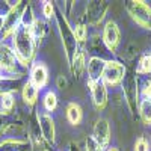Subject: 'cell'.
<instances>
[{"mask_svg":"<svg viewBox=\"0 0 151 151\" xmlns=\"http://www.w3.org/2000/svg\"><path fill=\"white\" fill-rule=\"evenodd\" d=\"M12 47L23 65H29L35 56V40L30 33V29L20 26L12 35Z\"/></svg>","mask_w":151,"mask_h":151,"instance_id":"1","label":"cell"},{"mask_svg":"<svg viewBox=\"0 0 151 151\" xmlns=\"http://www.w3.org/2000/svg\"><path fill=\"white\" fill-rule=\"evenodd\" d=\"M20 65L23 64L17 58L14 48H11L6 44H0V70L3 73H11L15 74L17 77H21L23 70L20 68Z\"/></svg>","mask_w":151,"mask_h":151,"instance_id":"2","label":"cell"},{"mask_svg":"<svg viewBox=\"0 0 151 151\" xmlns=\"http://www.w3.org/2000/svg\"><path fill=\"white\" fill-rule=\"evenodd\" d=\"M56 20H58L59 32H60V36H62V44H64V48L67 52V58L71 62L73 56L77 52V40H76V36H74V30L70 27L68 21L65 20V17L62 14H58Z\"/></svg>","mask_w":151,"mask_h":151,"instance_id":"3","label":"cell"},{"mask_svg":"<svg viewBox=\"0 0 151 151\" xmlns=\"http://www.w3.org/2000/svg\"><path fill=\"white\" fill-rule=\"evenodd\" d=\"M125 8H127L132 18L139 24V26L151 30V8L145 2H141V0L127 2L125 3Z\"/></svg>","mask_w":151,"mask_h":151,"instance_id":"4","label":"cell"},{"mask_svg":"<svg viewBox=\"0 0 151 151\" xmlns=\"http://www.w3.org/2000/svg\"><path fill=\"white\" fill-rule=\"evenodd\" d=\"M21 15H23V9H21L20 2H17V5L12 6L11 11L2 20V29H0V36H2V40L8 38L9 35H14V32L20 27Z\"/></svg>","mask_w":151,"mask_h":151,"instance_id":"5","label":"cell"},{"mask_svg":"<svg viewBox=\"0 0 151 151\" xmlns=\"http://www.w3.org/2000/svg\"><path fill=\"white\" fill-rule=\"evenodd\" d=\"M125 76V68L122 64L116 60H109L106 62L104 70H103V76H101V80L110 86H116L119 82H122Z\"/></svg>","mask_w":151,"mask_h":151,"instance_id":"6","label":"cell"},{"mask_svg":"<svg viewBox=\"0 0 151 151\" xmlns=\"http://www.w3.org/2000/svg\"><path fill=\"white\" fill-rule=\"evenodd\" d=\"M122 89H124V95H125V100H127L130 110L134 113L137 110V80L133 73H129L124 76Z\"/></svg>","mask_w":151,"mask_h":151,"instance_id":"7","label":"cell"},{"mask_svg":"<svg viewBox=\"0 0 151 151\" xmlns=\"http://www.w3.org/2000/svg\"><path fill=\"white\" fill-rule=\"evenodd\" d=\"M119 38H121V33H119L116 23L115 21H107L106 26H104V30H103V41L112 53L116 52L118 44H119Z\"/></svg>","mask_w":151,"mask_h":151,"instance_id":"8","label":"cell"},{"mask_svg":"<svg viewBox=\"0 0 151 151\" xmlns=\"http://www.w3.org/2000/svg\"><path fill=\"white\" fill-rule=\"evenodd\" d=\"M94 141L98 144L100 148H106L109 145L110 141V125L109 121L104 118H100L95 122V127H94Z\"/></svg>","mask_w":151,"mask_h":151,"instance_id":"9","label":"cell"},{"mask_svg":"<svg viewBox=\"0 0 151 151\" xmlns=\"http://www.w3.org/2000/svg\"><path fill=\"white\" fill-rule=\"evenodd\" d=\"M38 125L41 129V133H42V137L48 142V144H53L55 139H56V132H55V121L53 118L48 115L47 112H41L38 115Z\"/></svg>","mask_w":151,"mask_h":151,"instance_id":"10","label":"cell"},{"mask_svg":"<svg viewBox=\"0 0 151 151\" xmlns=\"http://www.w3.org/2000/svg\"><path fill=\"white\" fill-rule=\"evenodd\" d=\"M88 86L92 91V101L97 109H104L107 103V89L103 80H97V82H88Z\"/></svg>","mask_w":151,"mask_h":151,"instance_id":"11","label":"cell"},{"mask_svg":"<svg viewBox=\"0 0 151 151\" xmlns=\"http://www.w3.org/2000/svg\"><path fill=\"white\" fill-rule=\"evenodd\" d=\"M107 11V3L106 2H91L86 8V20L89 24H97L101 21L106 15Z\"/></svg>","mask_w":151,"mask_h":151,"instance_id":"12","label":"cell"},{"mask_svg":"<svg viewBox=\"0 0 151 151\" xmlns=\"http://www.w3.org/2000/svg\"><path fill=\"white\" fill-rule=\"evenodd\" d=\"M48 79V73H47V67L42 62H36L33 65L32 71H30V82L36 86V88H44Z\"/></svg>","mask_w":151,"mask_h":151,"instance_id":"13","label":"cell"},{"mask_svg":"<svg viewBox=\"0 0 151 151\" xmlns=\"http://www.w3.org/2000/svg\"><path fill=\"white\" fill-rule=\"evenodd\" d=\"M104 65H106V62L103 59L97 58V56L89 59V62H88V76H89V82L101 80Z\"/></svg>","mask_w":151,"mask_h":151,"instance_id":"14","label":"cell"},{"mask_svg":"<svg viewBox=\"0 0 151 151\" xmlns=\"http://www.w3.org/2000/svg\"><path fill=\"white\" fill-rule=\"evenodd\" d=\"M0 151H29V144L20 139H6L0 144Z\"/></svg>","mask_w":151,"mask_h":151,"instance_id":"15","label":"cell"},{"mask_svg":"<svg viewBox=\"0 0 151 151\" xmlns=\"http://www.w3.org/2000/svg\"><path fill=\"white\" fill-rule=\"evenodd\" d=\"M83 70H85V53L82 50H77L71 59V71L74 74V77H80Z\"/></svg>","mask_w":151,"mask_h":151,"instance_id":"16","label":"cell"},{"mask_svg":"<svg viewBox=\"0 0 151 151\" xmlns=\"http://www.w3.org/2000/svg\"><path fill=\"white\" fill-rule=\"evenodd\" d=\"M38 98V88L32 83V82H26L23 86V100L24 103H26L27 106H32L35 104Z\"/></svg>","mask_w":151,"mask_h":151,"instance_id":"17","label":"cell"},{"mask_svg":"<svg viewBox=\"0 0 151 151\" xmlns=\"http://www.w3.org/2000/svg\"><path fill=\"white\" fill-rule=\"evenodd\" d=\"M67 118L73 125H77L82 121V109L77 103H70L67 107Z\"/></svg>","mask_w":151,"mask_h":151,"instance_id":"18","label":"cell"},{"mask_svg":"<svg viewBox=\"0 0 151 151\" xmlns=\"http://www.w3.org/2000/svg\"><path fill=\"white\" fill-rule=\"evenodd\" d=\"M30 33H32V36H33L35 41L42 40V38L45 36V33H47V26H45V23L41 21V20H36V21L33 23V26L30 27Z\"/></svg>","mask_w":151,"mask_h":151,"instance_id":"19","label":"cell"},{"mask_svg":"<svg viewBox=\"0 0 151 151\" xmlns=\"http://www.w3.org/2000/svg\"><path fill=\"white\" fill-rule=\"evenodd\" d=\"M36 21L35 15H33V9L32 6H26L23 9V15H21V24H23V27H26V29H30L33 26V23Z\"/></svg>","mask_w":151,"mask_h":151,"instance_id":"20","label":"cell"},{"mask_svg":"<svg viewBox=\"0 0 151 151\" xmlns=\"http://www.w3.org/2000/svg\"><path fill=\"white\" fill-rule=\"evenodd\" d=\"M15 106V98L12 95V92H8V94H3L0 97V107H2V112L8 113L14 109Z\"/></svg>","mask_w":151,"mask_h":151,"instance_id":"21","label":"cell"},{"mask_svg":"<svg viewBox=\"0 0 151 151\" xmlns=\"http://www.w3.org/2000/svg\"><path fill=\"white\" fill-rule=\"evenodd\" d=\"M139 112H141V116H142L144 122L151 125V100H147V98L144 100L141 103Z\"/></svg>","mask_w":151,"mask_h":151,"instance_id":"22","label":"cell"},{"mask_svg":"<svg viewBox=\"0 0 151 151\" xmlns=\"http://www.w3.org/2000/svg\"><path fill=\"white\" fill-rule=\"evenodd\" d=\"M56 106H58V98H56V94H55V92H52V91L45 92V95H44V107H45L48 112H52V110H55V109H56Z\"/></svg>","mask_w":151,"mask_h":151,"instance_id":"23","label":"cell"},{"mask_svg":"<svg viewBox=\"0 0 151 151\" xmlns=\"http://www.w3.org/2000/svg\"><path fill=\"white\" fill-rule=\"evenodd\" d=\"M137 73L139 74H150L151 73V56L150 55L142 56V59L139 62V67H137Z\"/></svg>","mask_w":151,"mask_h":151,"instance_id":"24","label":"cell"},{"mask_svg":"<svg viewBox=\"0 0 151 151\" xmlns=\"http://www.w3.org/2000/svg\"><path fill=\"white\" fill-rule=\"evenodd\" d=\"M74 36L77 41H85L86 36H88V29L85 24H77L76 26V30H74Z\"/></svg>","mask_w":151,"mask_h":151,"instance_id":"25","label":"cell"},{"mask_svg":"<svg viewBox=\"0 0 151 151\" xmlns=\"http://www.w3.org/2000/svg\"><path fill=\"white\" fill-rule=\"evenodd\" d=\"M134 151H150V145L145 137H137V141L134 142Z\"/></svg>","mask_w":151,"mask_h":151,"instance_id":"26","label":"cell"},{"mask_svg":"<svg viewBox=\"0 0 151 151\" xmlns=\"http://www.w3.org/2000/svg\"><path fill=\"white\" fill-rule=\"evenodd\" d=\"M86 151H101V148L94 141V137H88L86 139Z\"/></svg>","mask_w":151,"mask_h":151,"instance_id":"27","label":"cell"},{"mask_svg":"<svg viewBox=\"0 0 151 151\" xmlns=\"http://www.w3.org/2000/svg\"><path fill=\"white\" fill-rule=\"evenodd\" d=\"M53 5L50 3V2H44V6H42V12H44V15L45 18H52L53 17Z\"/></svg>","mask_w":151,"mask_h":151,"instance_id":"28","label":"cell"},{"mask_svg":"<svg viewBox=\"0 0 151 151\" xmlns=\"http://www.w3.org/2000/svg\"><path fill=\"white\" fill-rule=\"evenodd\" d=\"M9 127V122L6 121V118L3 116V113L0 112V134H3L6 132V129Z\"/></svg>","mask_w":151,"mask_h":151,"instance_id":"29","label":"cell"},{"mask_svg":"<svg viewBox=\"0 0 151 151\" xmlns=\"http://www.w3.org/2000/svg\"><path fill=\"white\" fill-rule=\"evenodd\" d=\"M142 95H144V98L151 100V80L145 83V88L142 89Z\"/></svg>","mask_w":151,"mask_h":151,"instance_id":"30","label":"cell"},{"mask_svg":"<svg viewBox=\"0 0 151 151\" xmlns=\"http://www.w3.org/2000/svg\"><path fill=\"white\" fill-rule=\"evenodd\" d=\"M58 86H59V89H65L67 82L64 79V76H59V77H58Z\"/></svg>","mask_w":151,"mask_h":151,"instance_id":"31","label":"cell"},{"mask_svg":"<svg viewBox=\"0 0 151 151\" xmlns=\"http://www.w3.org/2000/svg\"><path fill=\"white\" fill-rule=\"evenodd\" d=\"M71 151H80V150H79L77 145H74V144H73V145H71Z\"/></svg>","mask_w":151,"mask_h":151,"instance_id":"32","label":"cell"},{"mask_svg":"<svg viewBox=\"0 0 151 151\" xmlns=\"http://www.w3.org/2000/svg\"><path fill=\"white\" fill-rule=\"evenodd\" d=\"M107 151H118V148H115V147H112V148H109Z\"/></svg>","mask_w":151,"mask_h":151,"instance_id":"33","label":"cell"}]
</instances>
